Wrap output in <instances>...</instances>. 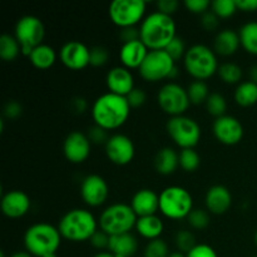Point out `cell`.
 Returning <instances> with one entry per match:
<instances>
[{"instance_id":"cell-12","label":"cell","mask_w":257,"mask_h":257,"mask_svg":"<svg viewBox=\"0 0 257 257\" xmlns=\"http://www.w3.org/2000/svg\"><path fill=\"white\" fill-rule=\"evenodd\" d=\"M157 102L161 109L171 117L183 115L191 105L187 89L173 82L161 88L157 94Z\"/></svg>"},{"instance_id":"cell-49","label":"cell","mask_w":257,"mask_h":257,"mask_svg":"<svg viewBox=\"0 0 257 257\" xmlns=\"http://www.w3.org/2000/svg\"><path fill=\"white\" fill-rule=\"evenodd\" d=\"M22 109L23 108L19 103L15 102V100H10L4 107V114L9 119H15V118H18L22 114Z\"/></svg>"},{"instance_id":"cell-35","label":"cell","mask_w":257,"mask_h":257,"mask_svg":"<svg viewBox=\"0 0 257 257\" xmlns=\"http://www.w3.org/2000/svg\"><path fill=\"white\" fill-rule=\"evenodd\" d=\"M211 10L220 19H227L237 12V7L235 0H215L211 4Z\"/></svg>"},{"instance_id":"cell-39","label":"cell","mask_w":257,"mask_h":257,"mask_svg":"<svg viewBox=\"0 0 257 257\" xmlns=\"http://www.w3.org/2000/svg\"><path fill=\"white\" fill-rule=\"evenodd\" d=\"M165 50L175 62H178V60H181L182 58H185L187 48H186L185 42H183L180 37H176L175 39L166 47Z\"/></svg>"},{"instance_id":"cell-46","label":"cell","mask_w":257,"mask_h":257,"mask_svg":"<svg viewBox=\"0 0 257 257\" xmlns=\"http://www.w3.org/2000/svg\"><path fill=\"white\" fill-rule=\"evenodd\" d=\"M88 138H89L90 143H94V145H100V143H107V141L109 140L107 135V131L103 130V128L98 127V125H94L89 130L88 132Z\"/></svg>"},{"instance_id":"cell-32","label":"cell","mask_w":257,"mask_h":257,"mask_svg":"<svg viewBox=\"0 0 257 257\" xmlns=\"http://www.w3.org/2000/svg\"><path fill=\"white\" fill-rule=\"evenodd\" d=\"M187 94L190 98L191 104H202V103L207 102L208 97H210V89L208 85L202 80H193L187 88Z\"/></svg>"},{"instance_id":"cell-27","label":"cell","mask_w":257,"mask_h":257,"mask_svg":"<svg viewBox=\"0 0 257 257\" xmlns=\"http://www.w3.org/2000/svg\"><path fill=\"white\" fill-rule=\"evenodd\" d=\"M29 60L37 69L47 70L57 62V53L49 45L42 44L33 49L32 54L29 55Z\"/></svg>"},{"instance_id":"cell-41","label":"cell","mask_w":257,"mask_h":257,"mask_svg":"<svg viewBox=\"0 0 257 257\" xmlns=\"http://www.w3.org/2000/svg\"><path fill=\"white\" fill-rule=\"evenodd\" d=\"M212 3L210 0H186L183 3V5L186 7V9L188 12L193 13V14H205L206 12H208L211 8Z\"/></svg>"},{"instance_id":"cell-23","label":"cell","mask_w":257,"mask_h":257,"mask_svg":"<svg viewBox=\"0 0 257 257\" xmlns=\"http://www.w3.org/2000/svg\"><path fill=\"white\" fill-rule=\"evenodd\" d=\"M138 250V241L131 232L110 236L108 251L114 257H132Z\"/></svg>"},{"instance_id":"cell-54","label":"cell","mask_w":257,"mask_h":257,"mask_svg":"<svg viewBox=\"0 0 257 257\" xmlns=\"http://www.w3.org/2000/svg\"><path fill=\"white\" fill-rule=\"evenodd\" d=\"M93 257H114V255H113V253H110L109 251H100V252L95 253Z\"/></svg>"},{"instance_id":"cell-45","label":"cell","mask_w":257,"mask_h":257,"mask_svg":"<svg viewBox=\"0 0 257 257\" xmlns=\"http://www.w3.org/2000/svg\"><path fill=\"white\" fill-rule=\"evenodd\" d=\"M109 238L110 236L107 235L104 231L98 230L94 235L92 236V238L89 240V242L92 243V246L97 250H108V246H109Z\"/></svg>"},{"instance_id":"cell-53","label":"cell","mask_w":257,"mask_h":257,"mask_svg":"<svg viewBox=\"0 0 257 257\" xmlns=\"http://www.w3.org/2000/svg\"><path fill=\"white\" fill-rule=\"evenodd\" d=\"M10 257H33V256L30 255L29 252H27V251H19V252L13 253Z\"/></svg>"},{"instance_id":"cell-28","label":"cell","mask_w":257,"mask_h":257,"mask_svg":"<svg viewBox=\"0 0 257 257\" xmlns=\"http://www.w3.org/2000/svg\"><path fill=\"white\" fill-rule=\"evenodd\" d=\"M235 100L241 107H251L257 103V84L246 80L240 83L235 90Z\"/></svg>"},{"instance_id":"cell-33","label":"cell","mask_w":257,"mask_h":257,"mask_svg":"<svg viewBox=\"0 0 257 257\" xmlns=\"http://www.w3.org/2000/svg\"><path fill=\"white\" fill-rule=\"evenodd\" d=\"M206 109L211 115L216 118H220L222 115H226V110H227V102L226 98L220 93H211L208 97L207 102H206Z\"/></svg>"},{"instance_id":"cell-57","label":"cell","mask_w":257,"mask_h":257,"mask_svg":"<svg viewBox=\"0 0 257 257\" xmlns=\"http://www.w3.org/2000/svg\"><path fill=\"white\" fill-rule=\"evenodd\" d=\"M48 257H57V255H52V256H48Z\"/></svg>"},{"instance_id":"cell-3","label":"cell","mask_w":257,"mask_h":257,"mask_svg":"<svg viewBox=\"0 0 257 257\" xmlns=\"http://www.w3.org/2000/svg\"><path fill=\"white\" fill-rule=\"evenodd\" d=\"M62 238L58 227L45 222L35 223L25 231V250L33 257H48L55 255L58 248L60 247Z\"/></svg>"},{"instance_id":"cell-25","label":"cell","mask_w":257,"mask_h":257,"mask_svg":"<svg viewBox=\"0 0 257 257\" xmlns=\"http://www.w3.org/2000/svg\"><path fill=\"white\" fill-rule=\"evenodd\" d=\"M180 166V155L173 148L165 147L157 152L155 157V167L163 176L172 175Z\"/></svg>"},{"instance_id":"cell-19","label":"cell","mask_w":257,"mask_h":257,"mask_svg":"<svg viewBox=\"0 0 257 257\" xmlns=\"http://www.w3.org/2000/svg\"><path fill=\"white\" fill-rule=\"evenodd\" d=\"M105 83L113 94L127 97L133 89H135V78L130 69L125 67H114L108 72Z\"/></svg>"},{"instance_id":"cell-51","label":"cell","mask_w":257,"mask_h":257,"mask_svg":"<svg viewBox=\"0 0 257 257\" xmlns=\"http://www.w3.org/2000/svg\"><path fill=\"white\" fill-rule=\"evenodd\" d=\"M74 103L77 104L78 112H84V110L87 109V102H85V99H83V98H78Z\"/></svg>"},{"instance_id":"cell-56","label":"cell","mask_w":257,"mask_h":257,"mask_svg":"<svg viewBox=\"0 0 257 257\" xmlns=\"http://www.w3.org/2000/svg\"><path fill=\"white\" fill-rule=\"evenodd\" d=\"M255 243H256V246H257V231H256V233H255Z\"/></svg>"},{"instance_id":"cell-47","label":"cell","mask_w":257,"mask_h":257,"mask_svg":"<svg viewBox=\"0 0 257 257\" xmlns=\"http://www.w3.org/2000/svg\"><path fill=\"white\" fill-rule=\"evenodd\" d=\"M178 7H180V3L177 0H158L157 2V12L171 15V17L177 12Z\"/></svg>"},{"instance_id":"cell-15","label":"cell","mask_w":257,"mask_h":257,"mask_svg":"<svg viewBox=\"0 0 257 257\" xmlns=\"http://www.w3.org/2000/svg\"><path fill=\"white\" fill-rule=\"evenodd\" d=\"M213 135L222 145L235 146L242 141L243 125L232 115H222L213 122Z\"/></svg>"},{"instance_id":"cell-4","label":"cell","mask_w":257,"mask_h":257,"mask_svg":"<svg viewBox=\"0 0 257 257\" xmlns=\"http://www.w3.org/2000/svg\"><path fill=\"white\" fill-rule=\"evenodd\" d=\"M58 230L63 238L72 242L89 241L98 231V222L93 213L84 208L70 210L60 218Z\"/></svg>"},{"instance_id":"cell-37","label":"cell","mask_w":257,"mask_h":257,"mask_svg":"<svg viewBox=\"0 0 257 257\" xmlns=\"http://www.w3.org/2000/svg\"><path fill=\"white\" fill-rule=\"evenodd\" d=\"M170 256V250L166 241L162 238L152 240L147 243L143 252V257H168Z\"/></svg>"},{"instance_id":"cell-10","label":"cell","mask_w":257,"mask_h":257,"mask_svg":"<svg viewBox=\"0 0 257 257\" xmlns=\"http://www.w3.org/2000/svg\"><path fill=\"white\" fill-rule=\"evenodd\" d=\"M146 9L147 3L143 0H114L110 3L108 13L113 24L120 29H125L143 22Z\"/></svg>"},{"instance_id":"cell-55","label":"cell","mask_w":257,"mask_h":257,"mask_svg":"<svg viewBox=\"0 0 257 257\" xmlns=\"http://www.w3.org/2000/svg\"><path fill=\"white\" fill-rule=\"evenodd\" d=\"M168 257H187L185 255V253H182V252H180V251H177V252H171L170 253V256Z\"/></svg>"},{"instance_id":"cell-29","label":"cell","mask_w":257,"mask_h":257,"mask_svg":"<svg viewBox=\"0 0 257 257\" xmlns=\"http://www.w3.org/2000/svg\"><path fill=\"white\" fill-rule=\"evenodd\" d=\"M241 47L247 53L257 55V22L246 23L241 27L240 32Z\"/></svg>"},{"instance_id":"cell-13","label":"cell","mask_w":257,"mask_h":257,"mask_svg":"<svg viewBox=\"0 0 257 257\" xmlns=\"http://www.w3.org/2000/svg\"><path fill=\"white\" fill-rule=\"evenodd\" d=\"M105 155L108 160L117 166H125L135 158L136 148L132 140L125 135L110 136L105 143Z\"/></svg>"},{"instance_id":"cell-5","label":"cell","mask_w":257,"mask_h":257,"mask_svg":"<svg viewBox=\"0 0 257 257\" xmlns=\"http://www.w3.org/2000/svg\"><path fill=\"white\" fill-rule=\"evenodd\" d=\"M183 64L191 77L202 82L215 75L220 67L215 52L203 44H195L187 48Z\"/></svg>"},{"instance_id":"cell-8","label":"cell","mask_w":257,"mask_h":257,"mask_svg":"<svg viewBox=\"0 0 257 257\" xmlns=\"http://www.w3.org/2000/svg\"><path fill=\"white\" fill-rule=\"evenodd\" d=\"M138 72L146 82L157 83L163 79H173L177 75V68L166 50H150Z\"/></svg>"},{"instance_id":"cell-31","label":"cell","mask_w":257,"mask_h":257,"mask_svg":"<svg viewBox=\"0 0 257 257\" xmlns=\"http://www.w3.org/2000/svg\"><path fill=\"white\" fill-rule=\"evenodd\" d=\"M217 74L226 84H240L241 78H242V69L240 65L228 62L218 67Z\"/></svg>"},{"instance_id":"cell-30","label":"cell","mask_w":257,"mask_h":257,"mask_svg":"<svg viewBox=\"0 0 257 257\" xmlns=\"http://www.w3.org/2000/svg\"><path fill=\"white\" fill-rule=\"evenodd\" d=\"M22 53V47L14 35L4 34L0 37V58L5 62H13Z\"/></svg>"},{"instance_id":"cell-38","label":"cell","mask_w":257,"mask_h":257,"mask_svg":"<svg viewBox=\"0 0 257 257\" xmlns=\"http://www.w3.org/2000/svg\"><path fill=\"white\" fill-rule=\"evenodd\" d=\"M176 246H177L178 251L182 253L187 255L193 247H195L197 243H196V237L191 231L182 230L178 231L177 235H176Z\"/></svg>"},{"instance_id":"cell-43","label":"cell","mask_w":257,"mask_h":257,"mask_svg":"<svg viewBox=\"0 0 257 257\" xmlns=\"http://www.w3.org/2000/svg\"><path fill=\"white\" fill-rule=\"evenodd\" d=\"M201 25L205 28L207 32H213L218 28L220 25V18L212 12V10H208L205 14H202L201 17Z\"/></svg>"},{"instance_id":"cell-42","label":"cell","mask_w":257,"mask_h":257,"mask_svg":"<svg viewBox=\"0 0 257 257\" xmlns=\"http://www.w3.org/2000/svg\"><path fill=\"white\" fill-rule=\"evenodd\" d=\"M187 257H218L215 248L206 243H197L190 252L186 255Z\"/></svg>"},{"instance_id":"cell-18","label":"cell","mask_w":257,"mask_h":257,"mask_svg":"<svg viewBox=\"0 0 257 257\" xmlns=\"http://www.w3.org/2000/svg\"><path fill=\"white\" fill-rule=\"evenodd\" d=\"M29 196L19 190H13L5 193L2 198V211L7 217L20 218L30 210Z\"/></svg>"},{"instance_id":"cell-16","label":"cell","mask_w":257,"mask_h":257,"mask_svg":"<svg viewBox=\"0 0 257 257\" xmlns=\"http://www.w3.org/2000/svg\"><path fill=\"white\" fill-rule=\"evenodd\" d=\"M109 188L107 182L99 175H89L80 185V196L90 207H99L107 201Z\"/></svg>"},{"instance_id":"cell-50","label":"cell","mask_w":257,"mask_h":257,"mask_svg":"<svg viewBox=\"0 0 257 257\" xmlns=\"http://www.w3.org/2000/svg\"><path fill=\"white\" fill-rule=\"evenodd\" d=\"M237 10L251 13L257 10V0H235Z\"/></svg>"},{"instance_id":"cell-22","label":"cell","mask_w":257,"mask_h":257,"mask_svg":"<svg viewBox=\"0 0 257 257\" xmlns=\"http://www.w3.org/2000/svg\"><path fill=\"white\" fill-rule=\"evenodd\" d=\"M150 49L143 44L142 40H135L122 44L119 50V59L123 67L127 69H140Z\"/></svg>"},{"instance_id":"cell-24","label":"cell","mask_w":257,"mask_h":257,"mask_svg":"<svg viewBox=\"0 0 257 257\" xmlns=\"http://www.w3.org/2000/svg\"><path fill=\"white\" fill-rule=\"evenodd\" d=\"M240 45L241 42L238 33L233 32L231 29H225L218 32L217 35H216L213 49L218 55L230 57V55H233L237 52Z\"/></svg>"},{"instance_id":"cell-2","label":"cell","mask_w":257,"mask_h":257,"mask_svg":"<svg viewBox=\"0 0 257 257\" xmlns=\"http://www.w3.org/2000/svg\"><path fill=\"white\" fill-rule=\"evenodd\" d=\"M141 40L150 50H165L175 39L176 23L171 15L155 12L147 15L141 23Z\"/></svg>"},{"instance_id":"cell-36","label":"cell","mask_w":257,"mask_h":257,"mask_svg":"<svg viewBox=\"0 0 257 257\" xmlns=\"http://www.w3.org/2000/svg\"><path fill=\"white\" fill-rule=\"evenodd\" d=\"M188 223L195 230H205L210 225V213L208 211L201 210V208H193L192 212L187 217Z\"/></svg>"},{"instance_id":"cell-11","label":"cell","mask_w":257,"mask_h":257,"mask_svg":"<svg viewBox=\"0 0 257 257\" xmlns=\"http://www.w3.org/2000/svg\"><path fill=\"white\" fill-rule=\"evenodd\" d=\"M166 127L173 142L182 150L195 148L201 140L200 124L186 115L171 117Z\"/></svg>"},{"instance_id":"cell-48","label":"cell","mask_w":257,"mask_h":257,"mask_svg":"<svg viewBox=\"0 0 257 257\" xmlns=\"http://www.w3.org/2000/svg\"><path fill=\"white\" fill-rule=\"evenodd\" d=\"M119 38H120V40H122L123 44H124V43L135 42V40H140L141 39L140 29H137L136 27L125 28V29H120Z\"/></svg>"},{"instance_id":"cell-17","label":"cell","mask_w":257,"mask_h":257,"mask_svg":"<svg viewBox=\"0 0 257 257\" xmlns=\"http://www.w3.org/2000/svg\"><path fill=\"white\" fill-rule=\"evenodd\" d=\"M90 143L89 138L87 135L82 132L69 133L64 141V146H63V151H64V156L70 163L74 165H79L87 161V158L90 155Z\"/></svg>"},{"instance_id":"cell-9","label":"cell","mask_w":257,"mask_h":257,"mask_svg":"<svg viewBox=\"0 0 257 257\" xmlns=\"http://www.w3.org/2000/svg\"><path fill=\"white\" fill-rule=\"evenodd\" d=\"M15 38L22 47V54L29 58L33 49L43 44L45 28L42 20L34 15H25L15 24Z\"/></svg>"},{"instance_id":"cell-34","label":"cell","mask_w":257,"mask_h":257,"mask_svg":"<svg viewBox=\"0 0 257 257\" xmlns=\"http://www.w3.org/2000/svg\"><path fill=\"white\" fill-rule=\"evenodd\" d=\"M180 166L186 172H195L200 167L201 158L200 155L193 148L182 150L180 153Z\"/></svg>"},{"instance_id":"cell-40","label":"cell","mask_w":257,"mask_h":257,"mask_svg":"<svg viewBox=\"0 0 257 257\" xmlns=\"http://www.w3.org/2000/svg\"><path fill=\"white\" fill-rule=\"evenodd\" d=\"M109 59V52L104 47H93L90 49V65L92 67H103L108 63Z\"/></svg>"},{"instance_id":"cell-44","label":"cell","mask_w":257,"mask_h":257,"mask_svg":"<svg viewBox=\"0 0 257 257\" xmlns=\"http://www.w3.org/2000/svg\"><path fill=\"white\" fill-rule=\"evenodd\" d=\"M125 98H127L131 108L142 107L146 103V100H147V95H146L145 90L140 89V88H135V89H133Z\"/></svg>"},{"instance_id":"cell-6","label":"cell","mask_w":257,"mask_h":257,"mask_svg":"<svg viewBox=\"0 0 257 257\" xmlns=\"http://www.w3.org/2000/svg\"><path fill=\"white\" fill-rule=\"evenodd\" d=\"M137 215L132 210L131 205L114 203L110 205L100 213L99 227L109 236L123 235L131 232L137 223Z\"/></svg>"},{"instance_id":"cell-7","label":"cell","mask_w":257,"mask_h":257,"mask_svg":"<svg viewBox=\"0 0 257 257\" xmlns=\"http://www.w3.org/2000/svg\"><path fill=\"white\" fill-rule=\"evenodd\" d=\"M193 210L192 195L180 186H170L160 193V211L171 220H183Z\"/></svg>"},{"instance_id":"cell-52","label":"cell","mask_w":257,"mask_h":257,"mask_svg":"<svg viewBox=\"0 0 257 257\" xmlns=\"http://www.w3.org/2000/svg\"><path fill=\"white\" fill-rule=\"evenodd\" d=\"M248 75H250L251 82L256 83L257 84V65H253V67L250 68V72H248Z\"/></svg>"},{"instance_id":"cell-1","label":"cell","mask_w":257,"mask_h":257,"mask_svg":"<svg viewBox=\"0 0 257 257\" xmlns=\"http://www.w3.org/2000/svg\"><path fill=\"white\" fill-rule=\"evenodd\" d=\"M131 105L127 98L108 92L95 99L92 107L94 124L105 131L118 130L127 122Z\"/></svg>"},{"instance_id":"cell-26","label":"cell","mask_w":257,"mask_h":257,"mask_svg":"<svg viewBox=\"0 0 257 257\" xmlns=\"http://www.w3.org/2000/svg\"><path fill=\"white\" fill-rule=\"evenodd\" d=\"M135 228L143 238L152 241L161 237L165 225H163L162 220L157 215H153L146 216V217H138Z\"/></svg>"},{"instance_id":"cell-20","label":"cell","mask_w":257,"mask_h":257,"mask_svg":"<svg viewBox=\"0 0 257 257\" xmlns=\"http://www.w3.org/2000/svg\"><path fill=\"white\" fill-rule=\"evenodd\" d=\"M131 207L137 217L156 215L160 211V195L148 188L137 191L131 201Z\"/></svg>"},{"instance_id":"cell-21","label":"cell","mask_w":257,"mask_h":257,"mask_svg":"<svg viewBox=\"0 0 257 257\" xmlns=\"http://www.w3.org/2000/svg\"><path fill=\"white\" fill-rule=\"evenodd\" d=\"M206 208L212 215H223L227 212L232 205V196L227 187L221 185L208 188L205 197Z\"/></svg>"},{"instance_id":"cell-58","label":"cell","mask_w":257,"mask_h":257,"mask_svg":"<svg viewBox=\"0 0 257 257\" xmlns=\"http://www.w3.org/2000/svg\"><path fill=\"white\" fill-rule=\"evenodd\" d=\"M252 257H257V256H252Z\"/></svg>"},{"instance_id":"cell-14","label":"cell","mask_w":257,"mask_h":257,"mask_svg":"<svg viewBox=\"0 0 257 257\" xmlns=\"http://www.w3.org/2000/svg\"><path fill=\"white\" fill-rule=\"evenodd\" d=\"M60 62L70 70H82L90 65V49L83 43L72 40L65 43L59 53Z\"/></svg>"}]
</instances>
